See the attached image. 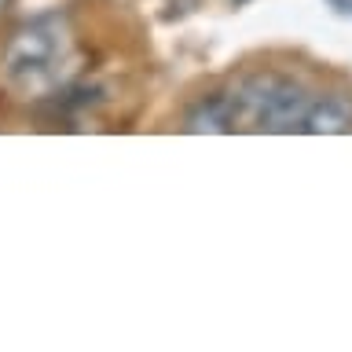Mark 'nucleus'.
<instances>
[{"label": "nucleus", "mask_w": 352, "mask_h": 352, "mask_svg": "<svg viewBox=\"0 0 352 352\" xmlns=\"http://www.w3.org/2000/svg\"><path fill=\"white\" fill-rule=\"evenodd\" d=\"M334 4V11H341V15H352V0H330Z\"/></svg>", "instance_id": "39448f33"}, {"label": "nucleus", "mask_w": 352, "mask_h": 352, "mask_svg": "<svg viewBox=\"0 0 352 352\" xmlns=\"http://www.w3.org/2000/svg\"><path fill=\"white\" fill-rule=\"evenodd\" d=\"M235 125L264 129V132H294L301 129V118L312 96L297 81L283 74H253L235 85Z\"/></svg>", "instance_id": "f03ea898"}, {"label": "nucleus", "mask_w": 352, "mask_h": 352, "mask_svg": "<svg viewBox=\"0 0 352 352\" xmlns=\"http://www.w3.org/2000/svg\"><path fill=\"white\" fill-rule=\"evenodd\" d=\"M187 132H231L235 129V99L231 92H209L187 110L184 118Z\"/></svg>", "instance_id": "20e7f679"}, {"label": "nucleus", "mask_w": 352, "mask_h": 352, "mask_svg": "<svg viewBox=\"0 0 352 352\" xmlns=\"http://www.w3.org/2000/svg\"><path fill=\"white\" fill-rule=\"evenodd\" d=\"M74 63H77V44L70 26H66V19L48 15L22 26L8 41L0 74H4V85L22 99H44L70 85Z\"/></svg>", "instance_id": "f257e3e1"}, {"label": "nucleus", "mask_w": 352, "mask_h": 352, "mask_svg": "<svg viewBox=\"0 0 352 352\" xmlns=\"http://www.w3.org/2000/svg\"><path fill=\"white\" fill-rule=\"evenodd\" d=\"M352 129V96L349 92H327L308 103L301 118V132L312 136H334V132Z\"/></svg>", "instance_id": "7ed1b4c3"}, {"label": "nucleus", "mask_w": 352, "mask_h": 352, "mask_svg": "<svg viewBox=\"0 0 352 352\" xmlns=\"http://www.w3.org/2000/svg\"><path fill=\"white\" fill-rule=\"evenodd\" d=\"M8 4H11V0H0V15H4V11H8Z\"/></svg>", "instance_id": "423d86ee"}]
</instances>
